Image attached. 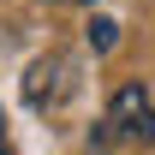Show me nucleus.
Instances as JSON below:
<instances>
[{"label":"nucleus","instance_id":"1","mask_svg":"<svg viewBox=\"0 0 155 155\" xmlns=\"http://www.w3.org/2000/svg\"><path fill=\"white\" fill-rule=\"evenodd\" d=\"M90 143H155V101L143 96V84H119L114 101H107V119Z\"/></svg>","mask_w":155,"mask_h":155},{"label":"nucleus","instance_id":"2","mask_svg":"<svg viewBox=\"0 0 155 155\" xmlns=\"http://www.w3.org/2000/svg\"><path fill=\"white\" fill-rule=\"evenodd\" d=\"M66 90H72V60H66V54L36 60V66H30V78H24V101H30V107H54Z\"/></svg>","mask_w":155,"mask_h":155},{"label":"nucleus","instance_id":"4","mask_svg":"<svg viewBox=\"0 0 155 155\" xmlns=\"http://www.w3.org/2000/svg\"><path fill=\"white\" fill-rule=\"evenodd\" d=\"M60 6H90V0H60Z\"/></svg>","mask_w":155,"mask_h":155},{"label":"nucleus","instance_id":"3","mask_svg":"<svg viewBox=\"0 0 155 155\" xmlns=\"http://www.w3.org/2000/svg\"><path fill=\"white\" fill-rule=\"evenodd\" d=\"M114 42H119V24L114 18H96V24H90V48H96V54H107Z\"/></svg>","mask_w":155,"mask_h":155}]
</instances>
